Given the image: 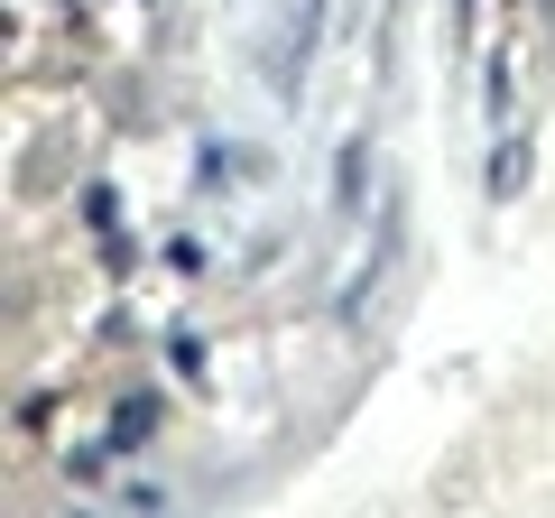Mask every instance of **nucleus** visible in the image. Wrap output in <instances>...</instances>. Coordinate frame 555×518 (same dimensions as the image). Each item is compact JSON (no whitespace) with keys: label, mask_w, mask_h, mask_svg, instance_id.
Wrapping results in <instances>:
<instances>
[{"label":"nucleus","mask_w":555,"mask_h":518,"mask_svg":"<svg viewBox=\"0 0 555 518\" xmlns=\"http://www.w3.org/2000/svg\"><path fill=\"white\" fill-rule=\"evenodd\" d=\"M361 185H371V148H343V177H334V195H343V213H352V204H361Z\"/></svg>","instance_id":"obj_3"},{"label":"nucleus","mask_w":555,"mask_h":518,"mask_svg":"<svg viewBox=\"0 0 555 518\" xmlns=\"http://www.w3.org/2000/svg\"><path fill=\"white\" fill-rule=\"evenodd\" d=\"M112 454H120V444H75L65 472H75V481H102V472H112Z\"/></svg>","instance_id":"obj_5"},{"label":"nucleus","mask_w":555,"mask_h":518,"mask_svg":"<svg viewBox=\"0 0 555 518\" xmlns=\"http://www.w3.org/2000/svg\"><path fill=\"white\" fill-rule=\"evenodd\" d=\"M389 259H398V213H379V232H371V259H361V269H352V279H343V324H352L361 315V306H371V287H379V269H389Z\"/></svg>","instance_id":"obj_2"},{"label":"nucleus","mask_w":555,"mask_h":518,"mask_svg":"<svg viewBox=\"0 0 555 518\" xmlns=\"http://www.w3.org/2000/svg\"><path fill=\"white\" fill-rule=\"evenodd\" d=\"M149 426H158V399H130V407H120V417H112V444H139V436H149Z\"/></svg>","instance_id":"obj_4"},{"label":"nucleus","mask_w":555,"mask_h":518,"mask_svg":"<svg viewBox=\"0 0 555 518\" xmlns=\"http://www.w3.org/2000/svg\"><path fill=\"white\" fill-rule=\"evenodd\" d=\"M315 28H324V0H297V10H287V38H269V83H278V102H297V75H306Z\"/></svg>","instance_id":"obj_1"}]
</instances>
